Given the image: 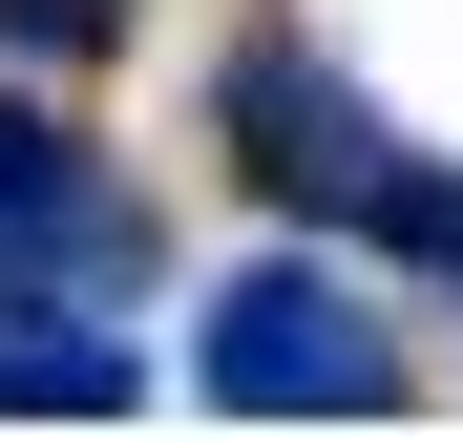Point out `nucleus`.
<instances>
[{"mask_svg": "<svg viewBox=\"0 0 463 443\" xmlns=\"http://www.w3.org/2000/svg\"><path fill=\"white\" fill-rule=\"evenodd\" d=\"M232 148H253L317 233H358V254H401V274L463 295V169H442V148H401L317 43H253V63H232Z\"/></svg>", "mask_w": 463, "mask_h": 443, "instance_id": "obj_1", "label": "nucleus"}, {"mask_svg": "<svg viewBox=\"0 0 463 443\" xmlns=\"http://www.w3.org/2000/svg\"><path fill=\"white\" fill-rule=\"evenodd\" d=\"M147 295V190L63 106H0V317H127Z\"/></svg>", "mask_w": 463, "mask_h": 443, "instance_id": "obj_3", "label": "nucleus"}, {"mask_svg": "<svg viewBox=\"0 0 463 443\" xmlns=\"http://www.w3.org/2000/svg\"><path fill=\"white\" fill-rule=\"evenodd\" d=\"M147 401V338H85V317H0V422H106Z\"/></svg>", "mask_w": 463, "mask_h": 443, "instance_id": "obj_4", "label": "nucleus"}, {"mask_svg": "<svg viewBox=\"0 0 463 443\" xmlns=\"http://www.w3.org/2000/svg\"><path fill=\"white\" fill-rule=\"evenodd\" d=\"M190 380L232 422H379V401H401V317H379L358 254H253L190 317Z\"/></svg>", "mask_w": 463, "mask_h": 443, "instance_id": "obj_2", "label": "nucleus"}, {"mask_svg": "<svg viewBox=\"0 0 463 443\" xmlns=\"http://www.w3.org/2000/svg\"><path fill=\"white\" fill-rule=\"evenodd\" d=\"M106 22H127V0H0V43H43V63H63V43H106Z\"/></svg>", "mask_w": 463, "mask_h": 443, "instance_id": "obj_5", "label": "nucleus"}]
</instances>
